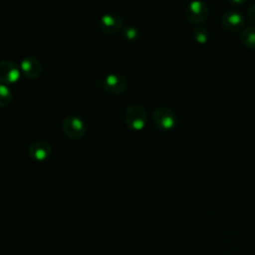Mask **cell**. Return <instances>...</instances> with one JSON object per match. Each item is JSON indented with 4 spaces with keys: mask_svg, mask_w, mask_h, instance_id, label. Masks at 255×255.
Listing matches in <instances>:
<instances>
[{
    "mask_svg": "<svg viewBox=\"0 0 255 255\" xmlns=\"http://www.w3.org/2000/svg\"><path fill=\"white\" fill-rule=\"evenodd\" d=\"M154 127L160 130H170L175 128L177 124L176 115L166 107H159L155 109L151 116Z\"/></svg>",
    "mask_w": 255,
    "mask_h": 255,
    "instance_id": "obj_3",
    "label": "cell"
},
{
    "mask_svg": "<svg viewBox=\"0 0 255 255\" xmlns=\"http://www.w3.org/2000/svg\"><path fill=\"white\" fill-rule=\"evenodd\" d=\"M192 38L197 44L204 45L208 41L209 32L205 27L198 26L192 30Z\"/></svg>",
    "mask_w": 255,
    "mask_h": 255,
    "instance_id": "obj_12",
    "label": "cell"
},
{
    "mask_svg": "<svg viewBox=\"0 0 255 255\" xmlns=\"http://www.w3.org/2000/svg\"><path fill=\"white\" fill-rule=\"evenodd\" d=\"M64 134L71 139L82 138L87 131V126L85 122L78 116L66 117L61 125Z\"/></svg>",
    "mask_w": 255,
    "mask_h": 255,
    "instance_id": "obj_4",
    "label": "cell"
},
{
    "mask_svg": "<svg viewBox=\"0 0 255 255\" xmlns=\"http://www.w3.org/2000/svg\"><path fill=\"white\" fill-rule=\"evenodd\" d=\"M239 38L245 47L255 50V27L244 28L241 31Z\"/></svg>",
    "mask_w": 255,
    "mask_h": 255,
    "instance_id": "obj_11",
    "label": "cell"
},
{
    "mask_svg": "<svg viewBox=\"0 0 255 255\" xmlns=\"http://www.w3.org/2000/svg\"><path fill=\"white\" fill-rule=\"evenodd\" d=\"M122 31H123L124 38L128 42H132V41L136 40L139 36L138 30L135 27H132V26L124 27V29Z\"/></svg>",
    "mask_w": 255,
    "mask_h": 255,
    "instance_id": "obj_14",
    "label": "cell"
},
{
    "mask_svg": "<svg viewBox=\"0 0 255 255\" xmlns=\"http://www.w3.org/2000/svg\"><path fill=\"white\" fill-rule=\"evenodd\" d=\"M247 18L251 23H255V3L251 4L247 9Z\"/></svg>",
    "mask_w": 255,
    "mask_h": 255,
    "instance_id": "obj_15",
    "label": "cell"
},
{
    "mask_svg": "<svg viewBox=\"0 0 255 255\" xmlns=\"http://www.w3.org/2000/svg\"><path fill=\"white\" fill-rule=\"evenodd\" d=\"M20 70L28 79L33 80V79H37L41 75L43 68H42L41 62L37 58L28 56L21 61Z\"/></svg>",
    "mask_w": 255,
    "mask_h": 255,
    "instance_id": "obj_10",
    "label": "cell"
},
{
    "mask_svg": "<svg viewBox=\"0 0 255 255\" xmlns=\"http://www.w3.org/2000/svg\"><path fill=\"white\" fill-rule=\"evenodd\" d=\"M245 17L238 11H226L221 16V26L228 32L236 33L242 31L245 26Z\"/></svg>",
    "mask_w": 255,
    "mask_h": 255,
    "instance_id": "obj_6",
    "label": "cell"
},
{
    "mask_svg": "<svg viewBox=\"0 0 255 255\" xmlns=\"http://www.w3.org/2000/svg\"><path fill=\"white\" fill-rule=\"evenodd\" d=\"M52 153V146L46 140H36L28 148L29 156L37 161L46 160Z\"/></svg>",
    "mask_w": 255,
    "mask_h": 255,
    "instance_id": "obj_9",
    "label": "cell"
},
{
    "mask_svg": "<svg viewBox=\"0 0 255 255\" xmlns=\"http://www.w3.org/2000/svg\"><path fill=\"white\" fill-rule=\"evenodd\" d=\"M13 99L11 90L4 84H0V109L8 107Z\"/></svg>",
    "mask_w": 255,
    "mask_h": 255,
    "instance_id": "obj_13",
    "label": "cell"
},
{
    "mask_svg": "<svg viewBox=\"0 0 255 255\" xmlns=\"http://www.w3.org/2000/svg\"><path fill=\"white\" fill-rule=\"evenodd\" d=\"M232 5H243L247 0H227Z\"/></svg>",
    "mask_w": 255,
    "mask_h": 255,
    "instance_id": "obj_16",
    "label": "cell"
},
{
    "mask_svg": "<svg viewBox=\"0 0 255 255\" xmlns=\"http://www.w3.org/2000/svg\"><path fill=\"white\" fill-rule=\"evenodd\" d=\"M98 86L110 95H121L128 87V80L125 76L119 74H110L97 82Z\"/></svg>",
    "mask_w": 255,
    "mask_h": 255,
    "instance_id": "obj_2",
    "label": "cell"
},
{
    "mask_svg": "<svg viewBox=\"0 0 255 255\" xmlns=\"http://www.w3.org/2000/svg\"><path fill=\"white\" fill-rule=\"evenodd\" d=\"M187 20L193 24L204 23L209 16V8L201 0H192L185 10Z\"/></svg>",
    "mask_w": 255,
    "mask_h": 255,
    "instance_id": "obj_5",
    "label": "cell"
},
{
    "mask_svg": "<svg viewBox=\"0 0 255 255\" xmlns=\"http://www.w3.org/2000/svg\"><path fill=\"white\" fill-rule=\"evenodd\" d=\"M124 122L129 129L134 131L141 130L147 122L146 112L139 105H131L125 111Z\"/></svg>",
    "mask_w": 255,
    "mask_h": 255,
    "instance_id": "obj_1",
    "label": "cell"
},
{
    "mask_svg": "<svg viewBox=\"0 0 255 255\" xmlns=\"http://www.w3.org/2000/svg\"><path fill=\"white\" fill-rule=\"evenodd\" d=\"M20 78L19 67L10 60L0 61V83L13 84Z\"/></svg>",
    "mask_w": 255,
    "mask_h": 255,
    "instance_id": "obj_8",
    "label": "cell"
},
{
    "mask_svg": "<svg viewBox=\"0 0 255 255\" xmlns=\"http://www.w3.org/2000/svg\"><path fill=\"white\" fill-rule=\"evenodd\" d=\"M99 27L103 33L107 35H114L124 29V21L120 15L109 13L101 17Z\"/></svg>",
    "mask_w": 255,
    "mask_h": 255,
    "instance_id": "obj_7",
    "label": "cell"
}]
</instances>
